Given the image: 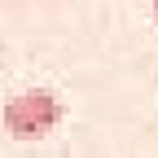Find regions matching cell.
<instances>
[{"label": "cell", "instance_id": "6da1fadb", "mask_svg": "<svg viewBox=\"0 0 158 158\" xmlns=\"http://www.w3.org/2000/svg\"><path fill=\"white\" fill-rule=\"evenodd\" d=\"M57 123H62V101H57L48 88L18 92L5 106V132L13 141H40V136H48Z\"/></svg>", "mask_w": 158, "mask_h": 158}, {"label": "cell", "instance_id": "7a4b0ae2", "mask_svg": "<svg viewBox=\"0 0 158 158\" xmlns=\"http://www.w3.org/2000/svg\"><path fill=\"white\" fill-rule=\"evenodd\" d=\"M149 9H154V18H158V0H149Z\"/></svg>", "mask_w": 158, "mask_h": 158}]
</instances>
